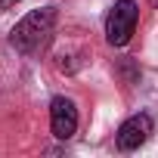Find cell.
<instances>
[{"label": "cell", "mask_w": 158, "mask_h": 158, "mask_svg": "<svg viewBox=\"0 0 158 158\" xmlns=\"http://www.w3.org/2000/svg\"><path fill=\"white\" fill-rule=\"evenodd\" d=\"M56 25V10L53 6H40L34 13H28L13 31H10V44L19 53H34L40 44H47V37L53 34Z\"/></svg>", "instance_id": "1"}, {"label": "cell", "mask_w": 158, "mask_h": 158, "mask_svg": "<svg viewBox=\"0 0 158 158\" xmlns=\"http://www.w3.org/2000/svg\"><path fill=\"white\" fill-rule=\"evenodd\" d=\"M136 22H139V6L133 0H118L106 16V40L112 47H124L133 37Z\"/></svg>", "instance_id": "2"}, {"label": "cell", "mask_w": 158, "mask_h": 158, "mask_svg": "<svg viewBox=\"0 0 158 158\" xmlns=\"http://www.w3.org/2000/svg\"><path fill=\"white\" fill-rule=\"evenodd\" d=\"M152 130H155V121H152L146 112L130 115V118L118 127V133H115V146H118L121 152H133V149H139V146L152 136Z\"/></svg>", "instance_id": "3"}, {"label": "cell", "mask_w": 158, "mask_h": 158, "mask_svg": "<svg viewBox=\"0 0 158 158\" xmlns=\"http://www.w3.org/2000/svg\"><path fill=\"white\" fill-rule=\"evenodd\" d=\"M50 130L56 139H71L77 130V109L68 96H56L50 102Z\"/></svg>", "instance_id": "4"}, {"label": "cell", "mask_w": 158, "mask_h": 158, "mask_svg": "<svg viewBox=\"0 0 158 158\" xmlns=\"http://www.w3.org/2000/svg\"><path fill=\"white\" fill-rule=\"evenodd\" d=\"M19 0H0V10H10V6H16Z\"/></svg>", "instance_id": "5"}, {"label": "cell", "mask_w": 158, "mask_h": 158, "mask_svg": "<svg viewBox=\"0 0 158 158\" xmlns=\"http://www.w3.org/2000/svg\"><path fill=\"white\" fill-rule=\"evenodd\" d=\"M152 3H155V6H158V0H152Z\"/></svg>", "instance_id": "6"}]
</instances>
